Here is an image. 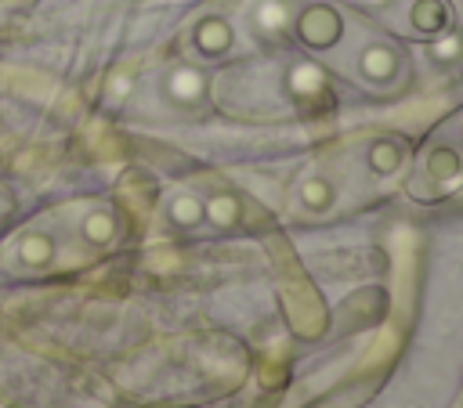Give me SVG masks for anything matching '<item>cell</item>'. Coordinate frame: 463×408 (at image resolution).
Returning a JSON list of instances; mask_svg holds the SVG:
<instances>
[{
    "label": "cell",
    "instance_id": "cell-1",
    "mask_svg": "<svg viewBox=\"0 0 463 408\" xmlns=\"http://www.w3.org/2000/svg\"><path fill=\"white\" fill-rule=\"evenodd\" d=\"M315 58L336 65L347 79H354L369 90H394L409 76V61L391 40L376 36L373 29L351 25V22H344L340 32L333 36V43L326 51H318Z\"/></svg>",
    "mask_w": 463,
    "mask_h": 408
},
{
    "label": "cell",
    "instance_id": "cell-2",
    "mask_svg": "<svg viewBox=\"0 0 463 408\" xmlns=\"http://www.w3.org/2000/svg\"><path fill=\"white\" fill-rule=\"evenodd\" d=\"M463 188V108L449 112L416 148L405 191L416 202H441Z\"/></svg>",
    "mask_w": 463,
    "mask_h": 408
},
{
    "label": "cell",
    "instance_id": "cell-3",
    "mask_svg": "<svg viewBox=\"0 0 463 408\" xmlns=\"http://www.w3.org/2000/svg\"><path fill=\"white\" fill-rule=\"evenodd\" d=\"M383 25H391L402 36L434 40L449 29V7L445 0H387L380 11Z\"/></svg>",
    "mask_w": 463,
    "mask_h": 408
}]
</instances>
